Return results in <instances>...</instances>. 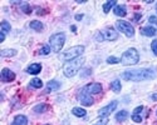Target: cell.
<instances>
[{
    "label": "cell",
    "mask_w": 157,
    "mask_h": 125,
    "mask_svg": "<svg viewBox=\"0 0 157 125\" xmlns=\"http://www.w3.org/2000/svg\"><path fill=\"white\" fill-rule=\"evenodd\" d=\"M30 85L33 88H35V89H39V88H42L43 86V81L40 79H38V78H34L32 81H30Z\"/></svg>",
    "instance_id": "24"
},
{
    "label": "cell",
    "mask_w": 157,
    "mask_h": 125,
    "mask_svg": "<svg viewBox=\"0 0 157 125\" xmlns=\"http://www.w3.org/2000/svg\"><path fill=\"white\" fill-rule=\"evenodd\" d=\"M116 27L121 33H123L128 38H132L135 35V28L131 25L128 21H124V20H117L116 21Z\"/></svg>",
    "instance_id": "6"
},
{
    "label": "cell",
    "mask_w": 157,
    "mask_h": 125,
    "mask_svg": "<svg viewBox=\"0 0 157 125\" xmlns=\"http://www.w3.org/2000/svg\"><path fill=\"white\" fill-rule=\"evenodd\" d=\"M82 18H83V15H82V14L75 15V20H82Z\"/></svg>",
    "instance_id": "34"
},
{
    "label": "cell",
    "mask_w": 157,
    "mask_h": 125,
    "mask_svg": "<svg viewBox=\"0 0 157 125\" xmlns=\"http://www.w3.org/2000/svg\"><path fill=\"white\" fill-rule=\"evenodd\" d=\"M138 60H140V55L135 48L127 49L122 54V58H121V62L123 65H135L138 62Z\"/></svg>",
    "instance_id": "3"
},
{
    "label": "cell",
    "mask_w": 157,
    "mask_h": 125,
    "mask_svg": "<svg viewBox=\"0 0 157 125\" xmlns=\"http://www.w3.org/2000/svg\"><path fill=\"white\" fill-rule=\"evenodd\" d=\"M141 34L145 36H153L156 35V29L153 27H145L141 29Z\"/></svg>",
    "instance_id": "17"
},
{
    "label": "cell",
    "mask_w": 157,
    "mask_h": 125,
    "mask_svg": "<svg viewBox=\"0 0 157 125\" xmlns=\"http://www.w3.org/2000/svg\"><path fill=\"white\" fill-rule=\"evenodd\" d=\"M128 118V112L126 111V110H121V111H118L117 112V115H116V120L117 121H124L126 119Z\"/></svg>",
    "instance_id": "21"
},
{
    "label": "cell",
    "mask_w": 157,
    "mask_h": 125,
    "mask_svg": "<svg viewBox=\"0 0 157 125\" xmlns=\"http://www.w3.org/2000/svg\"><path fill=\"white\" fill-rule=\"evenodd\" d=\"M79 102H81L83 105H86V106H90V105L93 104V98L90 96L89 93H87V91L84 90V88L82 89V91H81V94H79Z\"/></svg>",
    "instance_id": "8"
},
{
    "label": "cell",
    "mask_w": 157,
    "mask_h": 125,
    "mask_svg": "<svg viewBox=\"0 0 157 125\" xmlns=\"http://www.w3.org/2000/svg\"><path fill=\"white\" fill-rule=\"evenodd\" d=\"M10 24L8 23V21H5V20H3L2 21V33H9L10 31Z\"/></svg>",
    "instance_id": "27"
},
{
    "label": "cell",
    "mask_w": 157,
    "mask_h": 125,
    "mask_svg": "<svg viewBox=\"0 0 157 125\" xmlns=\"http://www.w3.org/2000/svg\"><path fill=\"white\" fill-rule=\"evenodd\" d=\"M47 109H48L47 104H39V105H35L33 110H34L35 112H44Z\"/></svg>",
    "instance_id": "25"
},
{
    "label": "cell",
    "mask_w": 157,
    "mask_h": 125,
    "mask_svg": "<svg viewBox=\"0 0 157 125\" xmlns=\"http://www.w3.org/2000/svg\"><path fill=\"white\" fill-rule=\"evenodd\" d=\"M0 35H2V36H0V43H3V41H4V39H5V33H2Z\"/></svg>",
    "instance_id": "32"
},
{
    "label": "cell",
    "mask_w": 157,
    "mask_h": 125,
    "mask_svg": "<svg viewBox=\"0 0 157 125\" xmlns=\"http://www.w3.org/2000/svg\"><path fill=\"white\" fill-rule=\"evenodd\" d=\"M64 43H65V34L64 33H57L54 35H52L50 39H49V45L54 53L60 52V49L63 48Z\"/></svg>",
    "instance_id": "5"
},
{
    "label": "cell",
    "mask_w": 157,
    "mask_h": 125,
    "mask_svg": "<svg viewBox=\"0 0 157 125\" xmlns=\"http://www.w3.org/2000/svg\"><path fill=\"white\" fill-rule=\"evenodd\" d=\"M29 27H30L33 30H35V31H43V29H44L43 24L39 21V20H33V21H30Z\"/></svg>",
    "instance_id": "18"
},
{
    "label": "cell",
    "mask_w": 157,
    "mask_h": 125,
    "mask_svg": "<svg viewBox=\"0 0 157 125\" xmlns=\"http://www.w3.org/2000/svg\"><path fill=\"white\" fill-rule=\"evenodd\" d=\"M83 53H84V46L83 45H77V46H73L68 50H65V52L60 55V59L64 60V61H71L73 59L79 58Z\"/></svg>",
    "instance_id": "4"
},
{
    "label": "cell",
    "mask_w": 157,
    "mask_h": 125,
    "mask_svg": "<svg viewBox=\"0 0 157 125\" xmlns=\"http://www.w3.org/2000/svg\"><path fill=\"white\" fill-rule=\"evenodd\" d=\"M40 70H42V65L38 64V62H35V64H32V65H29V66L27 68V71H28L29 74H32V75L39 74V73H40Z\"/></svg>",
    "instance_id": "13"
},
{
    "label": "cell",
    "mask_w": 157,
    "mask_h": 125,
    "mask_svg": "<svg viewBox=\"0 0 157 125\" xmlns=\"http://www.w3.org/2000/svg\"><path fill=\"white\" fill-rule=\"evenodd\" d=\"M15 79V74L13 73L10 69H3L2 70V80L5 81V83H10Z\"/></svg>",
    "instance_id": "11"
},
{
    "label": "cell",
    "mask_w": 157,
    "mask_h": 125,
    "mask_svg": "<svg viewBox=\"0 0 157 125\" xmlns=\"http://www.w3.org/2000/svg\"><path fill=\"white\" fill-rule=\"evenodd\" d=\"M116 108H117V102H112L107 106L99 109V111H98L99 118H108V115H111V112H113Z\"/></svg>",
    "instance_id": "7"
},
{
    "label": "cell",
    "mask_w": 157,
    "mask_h": 125,
    "mask_svg": "<svg viewBox=\"0 0 157 125\" xmlns=\"http://www.w3.org/2000/svg\"><path fill=\"white\" fill-rule=\"evenodd\" d=\"M20 8H21V10L25 12V14H30L32 12V8H30V5L28 3H20Z\"/></svg>",
    "instance_id": "26"
},
{
    "label": "cell",
    "mask_w": 157,
    "mask_h": 125,
    "mask_svg": "<svg viewBox=\"0 0 157 125\" xmlns=\"http://www.w3.org/2000/svg\"><path fill=\"white\" fill-rule=\"evenodd\" d=\"M107 124H108V118H101V120H98L93 125H107Z\"/></svg>",
    "instance_id": "30"
},
{
    "label": "cell",
    "mask_w": 157,
    "mask_h": 125,
    "mask_svg": "<svg viewBox=\"0 0 157 125\" xmlns=\"http://www.w3.org/2000/svg\"><path fill=\"white\" fill-rule=\"evenodd\" d=\"M60 88V83H58L57 80H50L47 84V91H56Z\"/></svg>",
    "instance_id": "16"
},
{
    "label": "cell",
    "mask_w": 157,
    "mask_h": 125,
    "mask_svg": "<svg viewBox=\"0 0 157 125\" xmlns=\"http://www.w3.org/2000/svg\"><path fill=\"white\" fill-rule=\"evenodd\" d=\"M50 50H52L50 45H43V48L40 49V52H39V54H40V55H48V54L50 53Z\"/></svg>",
    "instance_id": "28"
},
{
    "label": "cell",
    "mask_w": 157,
    "mask_h": 125,
    "mask_svg": "<svg viewBox=\"0 0 157 125\" xmlns=\"http://www.w3.org/2000/svg\"><path fill=\"white\" fill-rule=\"evenodd\" d=\"M113 12H114V15H117V16H126L127 9H126L124 5H116L114 9H113Z\"/></svg>",
    "instance_id": "14"
},
{
    "label": "cell",
    "mask_w": 157,
    "mask_h": 125,
    "mask_svg": "<svg viewBox=\"0 0 157 125\" xmlns=\"http://www.w3.org/2000/svg\"><path fill=\"white\" fill-rule=\"evenodd\" d=\"M143 110V106L141 105V106H137L135 110H133V112H132V120L135 121V123H141L142 121V116L140 115V112Z\"/></svg>",
    "instance_id": "15"
},
{
    "label": "cell",
    "mask_w": 157,
    "mask_h": 125,
    "mask_svg": "<svg viewBox=\"0 0 157 125\" xmlns=\"http://www.w3.org/2000/svg\"><path fill=\"white\" fill-rule=\"evenodd\" d=\"M72 112H73V115H75L77 118H84L87 115V111L83 108H73Z\"/></svg>",
    "instance_id": "19"
},
{
    "label": "cell",
    "mask_w": 157,
    "mask_h": 125,
    "mask_svg": "<svg viewBox=\"0 0 157 125\" xmlns=\"http://www.w3.org/2000/svg\"><path fill=\"white\" fill-rule=\"evenodd\" d=\"M120 61H121V59L116 58V56H109V58L107 59V62H108V64H116V62H120Z\"/></svg>",
    "instance_id": "29"
},
{
    "label": "cell",
    "mask_w": 157,
    "mask_h": 125,
    "mask_svg": "<svg viewBox=\"0 0 157 125\" xmlns=\"http://www.w3.org/2000/svg\"><path fill=\"white\" fill-rule=\"evenodd\" d=\"M84 61H86V59H84L83 56H79V58L73 59V60H71V61H67V62H65V65H64V68H63L64 75H65L67 78L74 77V75H75L78 71H79V69L83 66Z\"/></svg>",
    "instance_id": "2"
},
{
    "label": "cell",
    "mask_w": 157,
    "mask_h": 125,
    "mask_svg": "<svg viewBox=\"0 0 157 125\" xmlns=\"http://www.w3.org/2000/svg\"><path fill=\"white\" fill-rule=\"evenodd\" d=\"M151 49H152L153 54L157 56V39H155V40L152 41V44H151Z\"/></svg>",
    "instance_id": "31"
},
{
    "label": "cell",
    "mask_w": 157,
    "mask_h": 125,
    "mask_svg": "<svg viewBox=\"0 0 157 125\" xmlns=\"http://www.w3.org/2000/svg\"><path fill=\"white\" fill-rule=\"evenodd\" d=\"M121 88H122V85H121V81L120 80H114V81L111 83V89L114 93H120L121 91Z\"/></svg>",
    "instance_id": "23"
},
{
    "label": "cell",
    "mask_w": 157,
    "mask_h": 125,
    "mask_svg": "<svg viewBox=\"0 0 157 125\" xmlns=\"http://www.w3.org/2000/svg\"><path fill=\"white\" fill-rule=\"evenodd\" d=\"M11 125H28V118L25 115H17Z\"/></svg>",
    "instance_id": "12"
},
{
    "label": "cell",
    "mask_w": 157,
    "mask_h": 125,
    "mask_svg": "<svg viewBox=\"0 0 157 125\" xmlns=\"http://www.w3.org/2000/svg\"><path fill=\"white\" fill-rule=\"evenodd\" d=\"M102 34H103L104 40H109V41H113L118 38V34H117V31L113 28H106L102 31Z\"/></svg>",
    "instance_id": "9"
},
{
    "label": "cell",
    "mask_w": 157,
    "mask_h": 125,
    "mask_svg": "<svg viewBox=\"0 0 157 125\" xmlns=\"http://www.w3.org/2000/svg\"><path fill=\"white\" fill-rule=\"evenodd\" d=\"M0 55H2L3 58L14 56V55H17V50H14V49H3L2 52H0Z\"/></svg>",
    "instance_id": "20"
},
{
    "label": "cell",
    "mask_w": 157,
    "mask_h": 125,
    "mask_svg": "<svg viewBox=\"0 0 157 125\" xmlns=\"http://www.w3.org/2000/svg\"><path fill=\"white\" fill-rule=\"evenodd\" d=\"M156 11H157V4H156Z\"/></svg>",
    "instance_id": "35"
},
{
    "label": "cell",
    "mask_w": 157,
    "mask_h": 125,
    "mask_svg": "<svg viewBox=\"0 0 157 125\" xmlns=\"http://www.w3.org/2000/svg\"><path fill=\"white\" fill-rule=\"evenodd\" d=\"M156 77H157V70L155 69H133V70H127L122 74V79L127 81L150 80Z\"/></svg>",
    "instance_id": "1"
},
{
    "label": "cell",
    "mask_w": 157,
    "mask_h": 125,
    "mask_svg": "<svg viewBox=\"0 0 157 125\" xmlns=\"http://www.w3.org/2000/svg\"><path fill=\"white\" fill-rule=\"evenodd\" d=\"M156 24H157V23H156Z\"/></svg>",
    "instance_id": "36"
},
{
    "label": "cell",
    "mask_w": 157,
    "mask_h": 125,
    "mask_svg": "<svg viewBox=\"0 0 157 125\" xmlns=\"http://www.w3.org/2000/svg\"><path fill=\"white\" fill-rule=\"evenodd\" d=\"M151 99H152V100H155V102H157V94H156V93H155V94H152V95H151Z\"/></svg>",
    "instance_id": "33"
},
{
    "label": "cell",
    "mask_w": 157,
    "mask_h": 125,
    "mask_svg": "<svg viewBox=\"0 0 157 125\" xmlns=\"http://www.w3.org/2000/svg\"><path fill=\"white\" fill-rule=\"evenodd\" d=\"M117 4V2H114V0H111V2H107V3H104L103 5V11H104V14H108L109 10Z\"/></svg>",
    "instance_id": "22"
},
{
    "label": "cell",
    "mask_w": 157,
    "mask_h": 125,
    "mask_svg": "<svg viewBox=\"0 0 157 125\" xmlns=\"http://www.w3.org/2000/svg\"><path fill=\"white\" fill-rule=\"evenodd\" d=\"M84 90L89 94H99L102 93V85L99 83H92L84 86Z\"/></svg>",
    "instance_id": "10"
}]
</instances>
